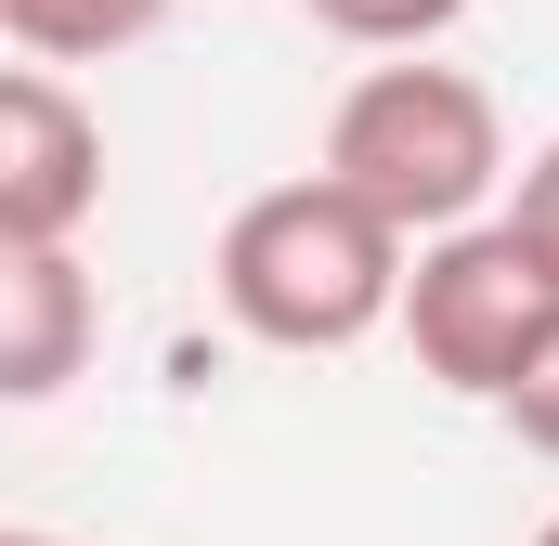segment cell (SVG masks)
I'll return each instance as SVG.
<instances>
[{"mask_svg":"<svg viewBox=\"0 0 559 546\" xmlns=\"http://www.w3.org/2000/svg\"><path fill=\"white\" fill-rule=\"evenodd\" d=\"M547 339H559V273L521 248L508 209L468 222V235H442V248H417V273H404V352H417L429 391L508 404Z\"/></svg>","mask_w":559,"mask_h":546,"instance_id":"cell-3","label":"cell"},{"mask_svg":"<svg viewBox=\"0 0 559 546\" xmlns=\"http://www.w3.org/2000/svg\"><path fill=\"white\" fill-rule=\"evenodd\" d=\"M92 209H105V118L52 66H13L0 79V248H79Z\"/></svg>","mask_w":559,"mask_h":546,"instance_id":"cell-4","label":"cell"},{"mask_svg":"<svg viewBox=\"0 0 559 546\" xmlns=\"http://www.w3.org/2000/svg\"><path fill=\"white\" fill-rule=\"evenodd\" d=\"M0 546H66V534H0Z\"/></svg>","mask_w":559,"mask_h":546,"instance_id":"cell-10","label":"cell"},{"mask_svg":"<svg viewBox=\"0 0 559 546\" xmlns=\"http://www.w3.org/2000/svg\"><path fill=\"white\" fill-rule=\"evenodd\" d=\"M299 13H312L325 39H352V52H391V66H404V52H429L468 0H299Z\"/></svg>","mask_w":559,"mask_h":546,"instance_id":"cell-7","label":"cell"},{"mask_svg":"<svg viewBox=\"0 0 559 546\" xmlns=\"http://www.w3.org/2000/svg\"><path fill=\"white\" fill-rule=\"evenodd\" d=\"M92 339H105V299L79 248H0V391L13 404H52L92 365Z\"/></svg>","mask_w":559,"mask_h":546,"instance_id":"cell-5","label":"cell"},{"mask_svg":"<svg viewBox=\"0 0 559 546\" xmlns=\"http://www.w3.org/2000/svg\"><path fill=\"white\" fill-rule=\"evenodd\" d=\"M182 0H0V39L26 52V66H105V52H143L156 26H169Z\"/></svg>","mask_w":559,"mask_h":546,"instance_id":"cell-6","label":"cell"},{"mask_svg":"<svg viewBox=\"0 0 559 546\" xmlns=\"http://www.w3.org/2000/svg\"><path fill=\"white\" fill-rule=\"evenodd\" d=\"M404 273H417V248L365 195H338L325 169L261 182L209 248V286H222L235 339H261V352H352V339L404 325Z\"/></svg>","mask_w":559,"mask_h":546,"instance_id":"cell-1","label":"cell"},{"mask_svg":"<svg viewBox=\"0 0 559 546\" xmlns=\"http://www.w3.org/2000/svg\"><path fill=\"white\" fill-rule=\"evenodd\" d=\"M495 416H508V429H521V442H534V455H547V468H559V339H547V352H534V378H521V391H508V404H495Z\"/></svg>","mask_w":559,"mask_h":546,"instance_id":"cell-9","label":"cell"},{"mask_svg":"<svg viewBox=\"0 0 559 546\" xmlns=\"http://www.w3.org/2000/svg\"><path fill=\"white\" fill-rule=\"evenodd\" d=\"M508 222H521V248H534V261L559 273V131L534 143V156H521V182H508Z\"/></svg>","mask_w":559,"mask_h":546,"instance_id":"cell-8","label":"cell"},{"mask_svg":"<svg viewBox=\"0 0 559 546\" xmlns=\"http://www.w3.org/2000/svg\"><path fill=\"white\" fill-rule=\"evenodd\" d=\"M325 182L338 195H365L404 248H442V235H468V222H495L508 209V118H495V92L468 79V66H365L338 105H325Z\"/></svg>","mask_w":559,"mask_h":546,"instance_id":"cell-2","label":"cell"},{"mask_svg":"<svg viewBox=\"0 0 559 546\" xmlns=\"http://www.w3.org/2000/svg\"><path fill=\"white\" fill-rule=\"evenodd\" d=\"M534 546H559V508H547V534H534Z\"/></svg>","mask_w":559,"mask_h":546,"instance_id":"cell-11","label":"cell"}]
</instances>
